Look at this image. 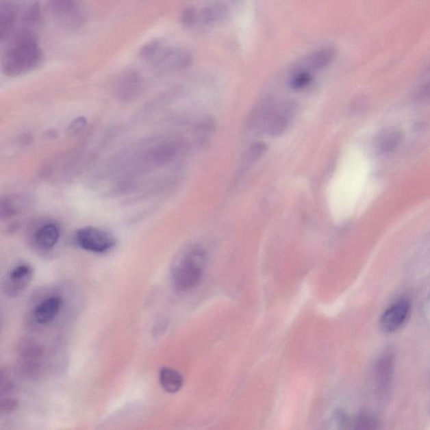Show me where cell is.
Listing matches in <instances>:
<instances>
[{"instance_id":"2","label":"cell","mask_w":430,"mask_h":430,"mask_svg":"<svg viewBox=\"0 0 430 430\" xmlns=\"http://www.w3.org/2000/svg\"><path fill=\"white\" fill-rule=\"evenodd\" d=\"M43 53L34 33L22 29L14 36L2 58V71L18 77L33 71L42 61Z\"/></svg>"},{"instance_id":"10","label":"cell","mask_w":430,"mask_h":430,"mask_svg":"<svg viewBox=\"0 0 430 430\" xmlns=\"http://www.w3.org/2000/svg\"><path fill=\"white\" fill-rule=\"evenodd\" d=\"M394 372V357L384 355L378 359L374 369V383L377 394L383 396L387 394Z\"/></svg>"},{"instance_id":"3","label":"cell","mask_w":430,"mask_h":430,"mask_svg":"<svg viewBox=\"0 0 430 430\" xmlns=\"http://www.w3.org/2000/svg\"><path fill=\"white\" fill-rule=\"evenodd\" d=\"M207 252L198 244H189L176 255L170 266V279L177 291L189 292L197 288L205 275Z\"/></svg>"},{"instance_id":"23","label":"cell","mask_w":430,"mask_h":430,"mask_svg":"<svg viewBox=\"0 0 430 430\" xmlns=\"http://www.w3.org/2000/svg\"><path fill=\"white\" fill-rule=\"evenodd\" d=\"M266 150L265 144L255 143L254 146L251 148L249 159L252 162L258 160L260 158Z\"/></svg>"},{"instance_id":"1","label":"cell","mask_w":430,"mask_h":430,"mask_svg":"<svg viewBox=\"0 0 430 430\" xmlns=\"http://www.w3.org/2000/svg\"><path fill=\"white\" fill-rule=\"evenodd\" d=\"M336 188L338 212L347 216L354 210L365 192L369 174V165L361 151L352 150L344 158Z\"/></svg>"},{"instance_id":"18","label":"cell","mask_w":430,"mask_h":430,"mask_svg":"<svg viewBox=\"0 0 430 430\" xmlns=\"http://www.w3.org/2000/svg\"><path fill=\"white\" fill-rule=\"evenodd\" d=\"M18 355L25 359H36L42 357L43 349L38 343L35 341L25 340L18 344Z\"/></svg>"},{"instance_id":"17","label":"cell","mask_w":430,"mask_h":430,"mask_svg":"<svg viewBox=\"0 0 430 430\" xmlns=\"http://www.w3.org/2000/svg\"><path fill=\"white\" fill-rule=\"evenodd\" d=\"M165 47V44L163 43L162 40H151L140 48L139 57L142 60L151 63L158 57V55L162 53L163 48Z\"/></svg>"},{"instance_id":"14","label":"cell","mask_w":430,"mask_h":430,"mask_svg":"<svg viewBox=\"0 0 430 430\" xmlns=\"http://www.w3.org/2000/svg\"><path fill=\"white\" fill-rule=\"evenodd\" d=\"M229 16V10L224 3H215V5L205 7V8L198 11L199 24L206 25V27H214V25L223 23Z\"/></svg>"},{"instance_id":"21","label":"cell","mask_w":430,"mask_h":430,"mask_svg":"<svg viewBox=\"0 0 430 430\" xmlns=\"http://www.w3.org/2000/svg\"><path fill=\"white\" fill-rule=\"evenodd\" d=\"M355 428L357 429L372 430L379 428V422L377 418L368 414L359 415L355 421Z\"/></svg>"},{"instance_id":"8","label":"cell","mask_w":430,"mask_h":430,"mask_svg":"<svg viewBox=\"0 0 430 430\" xmlns=\"http://www.w3.org/2000/svg\"><path fill=\"white\" fill-rule=\"evenodd\" d=\"M409 300L400 299L385 311L380 320V328L384 333H392L401 328L409 317Z\"/></svg>"},{"instance_id":"6","label":"cell","mask_w":430,"mask_h":430,"mask_svg":"<svg viewBox=\"0 0 430 430\" xmlns=\"http://www.w3.org/2000/svg\"><path fill=\"white\" fill-rule=\"evenodd\" d=\"M34 277V270L28 264H20L14 266L7 274L3 281V291L10 296H16L27 289Z\"/></svg>"},{"instance_id":"4","label":"cell","mask_w":430,"mask_h":430,"mask_svg":"<svg viewBox=\"0 0 430 430\" xmlns=\"http://www.w3.org/2000/svg\"><path fill=\"white\" fill-rule=\"evenodd\" d=\"M76 243L81 249L92 253H105L112 250L116 240L110 233L94 227H85L75 233Z\"/></svg>"},{"instance_id":"7","label":"cell","mask_w":430,"mask_h":430,"mask_svg":"<svg viewBox=\"0 0 430 430\" xmlns=\"http://www.w3.org/2000/svg\"><path fill=\"white\" fill-rule=\"evenodd\" d=\"M295 107L292 102L283 103L278 109L270 111L266 117V132L273 137L280 136L287 131L294 118Z\"/></svg>"},{"instance_id":"24","label":"cell","mask_w":430,"mask_h":430,"mask_svg":"<svg viewBox=\"0 0 430 430\" xmlns=\"http://www.w3.org/2000/svg\"><path fill=\"white\" fill-rule=\"evenodd\" d=\"M18 407V402L16 400L12 399H7L3 400L1 403V412L2 414H11L14 410H16Z\"/></svg>"},{"instance_id":"15","label":"cell","mask_w":430,"mask_h":430,"mask_svg":"<svg viewBox=\"0 0 430 430\" xmlns=\"http://www.w3.org/2000/svg\"><path fill=\"white\" fill-rule=\"evenodd\" d=\"M60 238V229L53 223L43 225L35 233V242L40 248L50 250L58 244Z\"/></svg>"},{"instance_id":"13","label":"cell","mask_w":430,"mask_h":430,"mask_svg":"<svg viewBox=\"0 0 430 430\" xmlns=\"http://www.w3.org/2000/svg\"><path fill=\"white\" fill-rule=\"evenodd\" d=\"M63 306L62 296H51L43 300L34 311L35 320L38 324L47 325L55 320Z\"/></svg>"},{"instance_id":"19","label":"cell","mask_w":430,"mask_h":430,"mask_svg":"<svg viewBox=\"0 0 430 430\" xmlns=\"http://www.w3.org/2000/svg\"><path fill=\"white\" fill-rule=\"evenodd\" d=\"M75 0H49V7L53 12L59 16H68L72 12Z\"/></svg>"},{"instance_id":"9","label":"cell","mask_w":430,"mask_h":430,"mask_svg":"<svg viewBox=\"0 0 430 430\" xmlns=\"http://www.w3.org/2000/svg\"><path fill=\"white\" fill-rule=\"evenodd\" d=\"M336 55V51L333 47H325L303 55L294 65L314 74L326 68L332 62Z\"/></svg>"},{"instance_id":"5","label":"cell","mask_w":430,"mask_h":430,"mask_svg":"<svg viewBox=\"0 0 430 430\" xmlns=\"http://www.w3.org/2000/svg\"><path fill=\"white\" fill-rule=\"evenodd\" d=\"M191 62L192 55L184 48L165 47L151 65L158 72L168 73L186 68Z\"/></svg>"},{"instance_id":"25","label":"cell","mask_w":430,"mask_h":430,"mask_svg":"<svg viewBox=\"0 0 430 430\" xmlns=\"http://www.w3.org/2000/svg\"><path fill=\"white\" fill-rule=\"evenodd\" d=\"M85 125V120L84 118H77V120L73 121V123L69 126V132L73 133V134H76V133L79 132L81 129L84 128Z\"/></svg>"},{"instance_id":"11","label":"cell","mask_w":430,"mask_h":430,"mask_svg":"<svg viewBox=\"0 0 430 430\" xmlns=\"http://www.w3.org/2000/svg\"><path fill=\"white\" fill-rule=\"evenodd\" d=\"M18 5L16 0H2L0 5V38L8 39L16 25Z\"/></svg>"},{"instance_id":"22","label":"cell","mask_w":430,"mask_h":430,"mask_svg":"<svg viewBox=\"0 0 430 430\" xmlns=\"http://www.w3.org/2000/svg\"><path fill=\"white\" fill-rule=\"evenodd\" d=\"M180 22L184 27L192 28L199 24L198 10L194 8L184 10L180 14Z\"/></svg>"},{"instance_id":"16","label":"cell","mask_w":430,"mask_h":430,"mask_svg":"<svg viewBox=\"0 0 430 430\" xmlns=\"http://www.w3.org/2000/svg\"><path fill=\"white\" fill-rule=\"evenodd\" d=\"M159 381L166 392L176 394L183 387L184 377L175 369L164 366L159 370Z\"/></svg>"},{"instance_id":"12","label":"cell","mask_w":430,"mask_h":430,"mask_svg":"<svg viewBox=\"0 0 430 430\" xmlns=\"http://www.w3.org/2000/svg\"><path fill=\"white\" fill-rule=\"evenodd\" d=\"M142 79L140 73L136 70H127L118 77L116 91L122 99L134 97L142 87Z\"/></svg>"},{"instance_id":"20","label":"cell","mask_w":430,"mask_h":430,"mask_svg":"<svg viewBox=\"0 0 430 430\" xmlns=\"http://www.w3.org/2000/svg\"><path fill=\"white\" fill-rule=\"evenodd\" d=\"M40 17V10L38 3H31L22 14V22L25 27H33L38 23Z\"/></svg>"},{"instance_id":"26","label":"cell","mask_w":430,"mask_h":430,"mask_svg":"<svg viewBox=\"0 0 430 430\" xmlns=\"http://www.w3.org/2000/svg\"><path fill=\"white\" fill-rule=\"evenodd\" d=\"M429 412H430V403H429Z\"/></svg>"}]
</instances>
